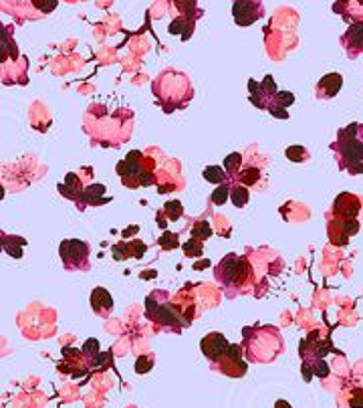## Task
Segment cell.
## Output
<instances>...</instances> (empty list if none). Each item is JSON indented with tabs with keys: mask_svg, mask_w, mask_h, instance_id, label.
I'll return each instance as SVG.
<instances>
[{
	"mask_svg": "<svg viewBox=\"0 0 363 408\" xmlns=\"http://www.w3.org/2000/svg\"><path fill=\"white\" fill-rule=\"evenodd\" d=\"M341 170L351 174H363V123H349L339 130L331 144Z\"/></svg>",
	"mask_w": 363,
	"mask_h": 408,
	"instance_id": "cell-1",
	"label": "cell"
},
{
	"mask_svg": "<svg viewBox=\"0 0 363 408\" xmlns=\"http://www.w3.org/2000/svg\"><path fill=\"white\" fill-rule=\"evenodd\" d=\"M176 77H178V71H174V83H176ZM174 83H170L168 71L162 73V75L156 79V83H154V93L162 99L166 111H170L172 107H184V105L192 99V95H194L192 85L178 89V85H174Z\"/></svg>",
	"mask_w": 363,
	"mask_h": 408,
	"instance_id": "cell-2",
	"label": "cell"
},
{
	"mask_svg": "<svg viewBox=\"0 0 363 408\" xmlns=\"http://www.w3.org/2000/svg\"><path fill=\"white\" fill-rule=\"evenodd\" d=\"M216 279L220 285L230 289V287H240L250 279V263L246 257H236L228 255L220 261V267L216 269Z\"/></svg>",
	"mask_w": 363,
	"mask_h": 408,
	"instance_id": "cell-3",
	"label": "cell"
},
{
	"mask_svg": "<svg viewBox=\"0 0 363 408\" xmlns=\"http://www.w3.org/2000/svg\"><path fill=\"white\" fill-rule=\"evenodd\" d=\"M59 255L63 259V265L65 269L69 271H87L89 269V255H91V248L85 241H79V239H65L60 241L59 245Z\"/></svg>",
	"mask_w": 363,
	"mask_h": 408,
	"instance_id": "cell-4",
	"label": "cell"
},
{
	"mask_svg": "<svg viewBox=\"0 0 363 408\" xmlns=\"http://www.w3.org/2000/svg\"><path fill=\"white\" fill-rule=\"evenodd\" d=\"M232 16L238 26H250L264 16L262 0H234Z\"/></svg>",
	"mask_w": 363,
	"mask_h": 408,
	"instance_id": "cell-5",
	"label": "cell"
},
{
	"mask_svg": "<svg viewBox=\"0 0 363 408\" xmlns=\"http://www.w3.org/2000/svg\"><path fill=\"white\" fill-rule=\"evenodd\" d=\"M200 348H202V354L212 360V362H218L220 358H224V354L228 352L230 343L226 341V337L222 333H208L202 341H200Z\"/></svg>",
	"mask_w": 363,
	"mask_h": 408,
	"instance_id": "cell-6",
	"label": "cell"
},
{
	"mask_svg": "<svg viewBox=\"0 0 363 408\" xmlns=\"http://www.w3.org/2000/svg\"><path fill=\"white\" fill-rule=\"evenodd\" d=\"M361 210V200L355 194L341 192L333 202V214L335 218H355Z\"/></svg>",
	"mask_w": 363,
	"mask_h": 408,
	"instance_id": "cell-7",
	"label": "cell"
},
{
	"mask_svg": "<svg viewBox=\"0 0 363 408\" xmlns=\"http://www.w3.org/2000/svg\"><path fill=\"white\" fill-rule=\"evenodd\" d=\"M343 47L349 57H357L363 53V22H351L347 33L343 35Z\"/></svg>",
	"mask_w": 363,
	"mask_h": 408,
	"instance_id": "cell-8",
	"label": "cell"
},
{
	"mask_svg": "<svg viewBox=\"0 0 363 408\" xmlns=\"http://www.w3.org/2000/svg\"><path fill=\"white\" fill-rule=\"evenodd\" d=\"M341 85H343V77L339 73H329V75L321 77L317 83V97H321V99L335 97L341 89Z\"/></svg>",
	"mask_w": 363,
	"mask_h": 408,
	"instance_id": "cell-9",
	"label": "cell"
},
{
	"mask_svg": "<svg viewBox=\"0 0 363 408\" xmlns=\"http://www.w3.org/2000/svg\"><path fill=\"white\" fill-rule=\"evenodd\" d=\"M333 10L351 20H363V0H335Z\"/></svg>",
	"mask_w": 363,
	"mask_h": 408,
	"instance_id": "cell-10",
	"label": "cell"
},
{
	"mask_svg": "<svg viewBox=\"0 0 363 408\" xmlns=\"http://www.w3.org/2000/svg\"><path fill=\"white\" fill-rule=\"evenodd\" d=\"M91 307H93V311H97L99 316H107L113 309V299H111L109 291L103 287H95L91 291Z\"/></svg>",
	"mask_w": 363,
	"mask_h": 408,
	"instance_id": "cell-11",
	"label": "cell"
},
{
	"mask_svg": "<svg viewBox=\"0 0 363 408\" xmlns=\"http://www.w3.org/2000/svg\"><path fill=\"white\" fill-rule=\"evenodd\" d=\"M240 164H242V156L238 152H232L224 158V172L228 174V178H236L240 172Z\"/></svg>",
	"mask_w": 363,
	"mask_h": 408,
	"instance_id": "cell-12",
	"label": "cell"
},
{
	"mask_svg": "<svg viewBox=\"0 0 363 408\" xmlns=\"http://www.w3.org/2000/svg\"><path fill=\"white\" fill-rule=\"evenodd\" d=\"M230 200L236 208H242V206H246V202L250 200V194L246 190V186H232L230 188Z\"/></svg>",
	"mask_w": 363,
	"mask_h": 408,
	"instance_id": "cell-13",
	"label": "cell"
},
{
	"mask_svg": "<svg viewBox=\"0 0 363 408\" xmlns=\"http://www.w3.org/2000/svg\"><path fill=\"white\" fill-rule=\"evenodd\" d=\"M204 178H206V182H210V184H224V182L228 180V174H226L220 166H208V168L204 170Z\"/></svg>",
	"mask_w": 363,
	"mask_h": 408,
	"instance_id": "cell-14",
	"label": "cell"
},
{
	"mask_svg": "<svg viewBox=\"0 0 363 408\" xmlns=\"http://www.w3.org/2000/svg\"><path fill=\"white\" fill-rule=\"evenodd\" d=\"M258 178H260V170H258V168H254V166L240 170V172H238V176H236V180H238L242 186H252V184H256V182H258Z\"/></svg>",
	"mask_w": 363,
	"mask_h": 408,
	"instance_id": "cell-15",
	"label": "cell"
},
{
	"mask_svg": "<svg viewBox=\"0 0 363 408\" xmlns=\"http://www.w3.org/2000/svg\"><path fill=\"white\" fill-rule=\"evenodd\" d=\"M285 156L293 162H305L309 160V150L305 146H289L285 150Z\"/></svg>",
	"mask_w": 363,
	"mask_h": 408,
	"instance_id": "cell-16",
	"label": "cell"
},
{
	"mask_svg": "<svg viewBox=\"0 0 363 408\" xmlns=\"http://www.w3.org/2000/svg\"><path fill=\"white\" fill-rule=\"evenodd\" d=\"M228 194H230V186L224 182V184H220L218 188H216V190L214 192H212V202H214L216 206H220V204H224L226 200H228Z\"/></svg>",
	"mask_w": 363,
	"mask_h": 408,
	"instance_id": "cell-17",
	"label": "cell"
},
{
	"mask_svg": "<svg viewBox=\"0 0 363 408\" xmlns=\"http://www.w3.org/2000/svg\"><path fill=\"white\" fill-rule=\"evenodd\" d=\"M30 4H33L39 12H45V14H49V12H53L55 8H57V4H59V0H30Z\"/></svg>",
	"mask_w": 363,
	"mask_h": 408,
	"instance_id": "cell-18",
	"label": "cell"
},
{
	"mask_svg": "<svg viewBox=\"0 0 363 408\" xmlns=\"http://www.w3.org/2000/svg\"><path fill=\"white\" fill-rule=\"evenodd\" d=\"M192 235H194V239H208L210 235H212V227L206 223V221H200V223H196L194 225V229H192Z\"/></svg>",
	"mask_w": 363,
	"mask_h": 408,
	"instance_id": "cell-19",
	"label": "cell"
},
{
	"mask_svg": "<svg viewBox=\"0 0 363 408\" xmlns=\"http://www.w3.org/2000/svg\"><path fill=\"white\" fill-rule=\"evenodd\" d=\"M184 253L188 257H200L202 255V241L200 239H192L184 245Z\"/></svg>",
	"mask_w": 363,
	"mask_h": 408,
	"instance_id": "cell-20",
	"label": "cell"
},
{
	"mask_svg": "<svg viewBox=\"0 0 363 408\" xmlns=\"http://www.w3.org/2000/svg\"><path fill=\"white\" fill-rule=\"evenodd\" d=\"M349 406L351 408H363V388H353L351 390Z\"/></svg>",
	"mask_w": 363,
	"mask_h": 408,
	"instance_id": "cell-21",
	"label": "cell"
},
{
	"mask_svg": "<svg viewBox=\"0 0 363 408\" xmlns=\"http://www.w3.org/2000/svg\"><path fill=\"white\" fill-rule=\"evenodd\" d=\"M151 366H154V358H151V356H143V358L137 360V364H135V372H137V374H143V372L151 370Z\"/></svg>",
	"mask_w": 363,
	"mask_h": 408,
	"instance_id": "cell-22",
	"label": "cell"
},
{
	"mask_svg": "<svg viewBox=\"0 0 363 408\" xmlns=\"http://www.w3.org/2000/svg\"><path fill=\"white\" fill-rule=\"evenodd\" d=\"M164 210H166V212H170V218H172V221H176V218H180V216H182V204H180L178 200L168 202V204L164 206Z\"/></svg>",
	"mask_w": 363,
	"mask_h": 408,
	"instance_id": "cell-23",
	"label": "cell"
},
{
	"mask_svg": "<svg viewBox=\"0 0 363 408\" xmlns=\"http://www.w3.org/2000/svg\"><path fill=\"white\" fill-rule=\"evenodd\" d=\"M160 245H162L164 248H174V246L178 245V235H174V233H166V235L160 239Z\"/></svg>",
	"mask_w": 363,
	"mask_h": 408,
	"instance_id": "cell-24",
	"label": "cell"
},
{
	"mask_svg": "<svg viewBox=\"0 0 363 408\" xmlns=\"http://www.w3.org/2000/svg\"><path fill=\"white\" fill-rule=\"evenodd\" d=\"M105 192V188L101 186V184H95V186H91V188H87V190H85V194H83V198L85 200H91V196H101Z\"/></svg>",
	"mask_w": 363,
	"mask_h": 408,
	"instance_id": "cell-25",
	"label": "cell"
},
{
	"mask_svg": "<svg viewBox=\"0 0 363 408\" xmlns=\"http://www.w3.org/2000/svg\"><path fill=\"white\" fill-rule=\"evenodd\" d=\"M99 343H97V339H87V343H85V352L87 354H91V352H93V354H97L99 352Z\"/></svg>",
	"mask_w": 363,
	"mask_h": 408,
	"instance_id": "cell-26",
	"label": "cell"
},
{
	"mask_svg": "<svg viewBox=\"0 0 363 408\" xmlns=\"http://www.w3.org/2000/svg\"><path fill=\"white\" fill-rule=\"evenodd\" d=\"M275 408H291V404H289L287 400H277V404H275Z\"/></svg>",
	"mask_w": 363,
	"mask_h": 408,
	"instance_id": "cell-27",
	"label": "cell"
}]
</instances>
